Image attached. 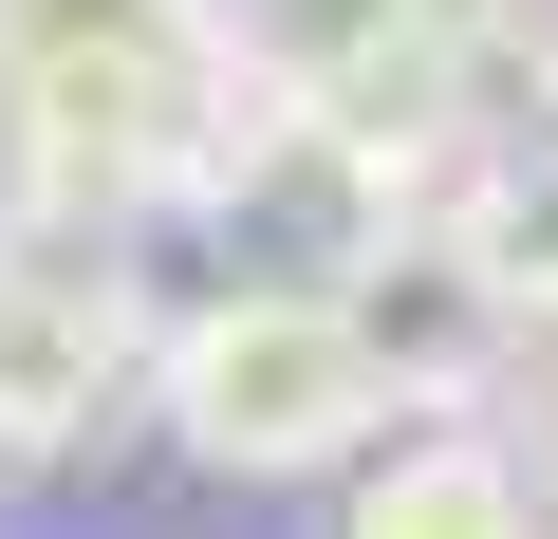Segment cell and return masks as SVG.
<instances>
[{"instance_id": "277c9868", "label": "cell", "mask_w": 558, "mask_h": 539, "mask_svg": "<svg viewBox=\"0 0 558 539\" xmlns=\"http://www.w3.org/2000/svg\"><path fill=\"white\" fill-rule=\"evenodd\" d=\"M354 520L373 539H502V520H558V483L502 428V391H447V409H391L354 446Z\"/></svg>"}, {"instance_id": "6da1fadb", "label": "cell", "mask_w": 558, "mask_h": 539, "mask_svg": "<svg viewBox=\"0 0 558 539\" xmlns=\"http://www.w3.org/2000/svg\"><path fill=\"white\" fill-rule=\"evenodd\" d=\"M260 75L205 0H0V168L57 223H186L223 205Z\"/></svg>"}, {"instance_id": "5b68a950", "label": "cell", "mask_w": 558, "mask_h": 539, "mask_svg": "<svg viewBox=\"0 0 558 539\" xmlns=\"http://www.w3.org/2000/svg\"><path fill=\"white\" fill-rule=\"evenodd\" d=\"M502 428H521V446H539V483H558V335H521V354H502Z\"/></svg>"}, {"instance_id": "7a4b0ae2", "label": "cell", "mask_w": 558, "mask_h": 539, "mask_svg": "<svg viewBox=\"0 0 558 539\" xmlns=\"http://www.w3.org/2000/svg\"><path fill=\"white\" fill-rule=\"evenodd\" d=\"M149 409H168V446L205 483H317L410 391H391V354H373V317L336 280H242V298H205V317L149 335Z\"/></svg>"}, {"instance_id": "3957f363", "label": "cell", "mask_w": 558, "mask_h": 539, "mask_svg": "<svg viewBox=\"0 0 558 539\" xmlns=\"http://www.w3.org/2000/svg\"><path fill=\"white\" fill-rule=\"evenodd\" d=\"M149 391V298H131V223H0V465H57Z\"/></svg>"}]
</instances>
